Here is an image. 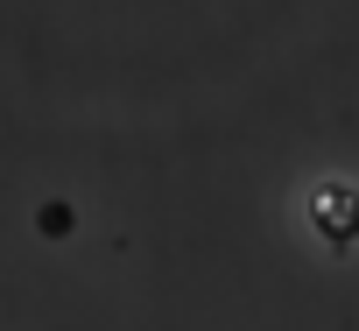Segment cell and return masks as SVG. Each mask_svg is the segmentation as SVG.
Wrapping results in <instances>:
<instances>
[{
	"mask_svg": "<svg viewBox=\"0 0 359 331\" xmlns=\"http://www.w3.org/2000/svg\"><path fill=\"white\" fill-rule=\"evenodd\" d=\"M310 219H317V233H324L331 247H352V240H359V191H352V184H324V191L310 198Z\"/></svg>",
	"mask_w": 359,
	"mask_h": 331,
	"instance_id": "obj_1",
	"label": "cell"
},
{
	"mask_svg": "<svg viewBox=\"0 0 359 331\" xmlns=\"http://www.w3.org/2000/svg\"><path fill=\"white\" fill-rule=\"evenodd\" d=\"M43 233H71V205H43Z\"/></svg>",
	"mask_w": 359,
	"mask_h": 331,
	"instance_id": "obj_2",
	"label": "cell"
}]
</instances>
